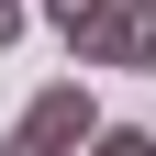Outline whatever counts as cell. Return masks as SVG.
<instances>
[{
	"label": "cell",
	"instance_id": "cell-2",
	"mask_svg": "<svg viewBox=\"0 0 156 156\" xmlns=\"http://www.w3.org/2000/svg\"><path fill=\"white\" fill-rule=\"evenodd\" d=\"M67 56H78V78L89 67H145L156 78V0H101V11L67 34Z\"/></svg>",
	"mask_w": 156,
	"mask_h": 156
},
{
	"label": "cell",
	"instance_id": "cell-1",
	"mask_svg": "<svg viewBox=\"0 0 156 156\" xmlns=\"http://www.w3.org/2000/svg\"><path fill=\"white\" fill-rule=\"evenodd\" d=\"M89 134H101L89 78H56V89H34V101H23V123H11V145H0V156H89Z\"/></svg>",
	"mask_w": 156,
	"mask_h": 156
},
{
	"label": "cell",
	"instance_id": "cell-5",
	"mask_svg": "<svg viewBox=\"0 0 156 156\" xmlns=\"http://www.w3.org/2000/svg\"><path fill=\"white\" fill-rule=\"evenodd\" d=\"M23 23H34V0H0V45H23Z\"/></svg>",
	"mask_w": 156,
	"mask_h": 156
},
{
	"label": "cell",
	"instance_id": "cell-4",
	"mask_svg": "<svg viewBox=\"0 0 156 156\" xmlns=\"http://www.w3.org/2000/svg\"><path fill=\"white\" fill-rule=\"evenodd\" d=\"M34 11H45L56 34H78V23H89V11H101V0H34Z\"/></svg>",
	"mask_w": 156,
	"mask_h": 156
},
{
	"label": "cell",
	"instance_id": "cell-3",
	"mask_svg": "<svg viewBox=\"0 0 156 156\" xmlns=\"http://www.w3.org/2000/svg\"><path fill=\"white\" fill-rule=\"evenodd\" d=\"M89 156H156V123H101Z\"/></svg>",
	"mask_w": 156,
	"mask_h": 156
}]
</instances>
